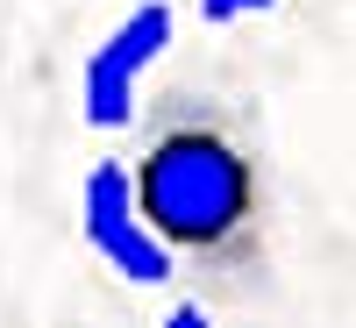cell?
<instances>
[{
  "instance_id": "6da1fadb",
  "label": "cell",
  "mask_w": 356,
  "mask_h": 328,
  "mask_svg": "<svg viewBox=\"0 0 356 328\" xmlns=\"http://www.w3.org/2000/svg\"><path fill=\"white\" fill-rule=\"evenodd\" d=\"M136 200L157 221V235L178 250V264H193L200 279L243 286L264 264V157L257 143L235 129V114L214 100L171 93L136 143Z\"/></svg>"
},
{
  "instance_id": "7a4b0ae2",
  "label": "cell",
  "mask_w": 356,
  "mask_h": 328,
  "mask_svg": "<svg viewBox=\"0 0 356 328\" xmlns=\"http://www.w3.org/2000/svg\"><path fill=\"white\" fill-rule=\"evenodd\" d=\"M79 221H86V243L107 257V272H122L129 286H171L178 272V250L157 235V221L143 214L136 200V171L100 157L79 186Z\"/></svg>"
},
{
  "instance_id": "3957f363",
  "label": "cell",
  "mask_w": 356,
  "mask_h": 328,
  "mask_svg": "<svg viewBox=\"0 0 356 328\" xmlns=\"http://www.w3.org/2000/svg\"><path fill=\"white\" fill-rule=\"evenodd\" d=\"M171 22H178L171 0H143V8H129V15L100 36V50L86 57L79 107H86V122H93L100 136L129 129V114H136V86L150 79V65L171 50Z\"/></svg>"
},
{
  "instance_id": "277c9868",
  "label": "cell",
  "mask_w": 356,
  "mask_h": 328,
  "mask_svg": "<svg viewBox=\"0 0 356 328\" xmlns=\"http://www.w3.org/2000/svg\"><path fill=\"white\" fill-rule=\"evenodd\" d=\"M264 8H278V0H200L207 22H243V15H264Z\"/></svg>"
},
{
  "instance_id": "5b68a950",
  "label": "cell",
  "mask_w": 356,
  "mask_h": 328,
  "mask_svg": "<svg viewBox=\"0 0 356 328\" xmlns=\"http://www.w3.org/2000/svg\"><path fill=\"white\" fill-rule=\"evenodd\" d=\"M164 328H214V321H207V307L186 300V307H171V314H164Z\"/></svg>"
}]
</instances>
